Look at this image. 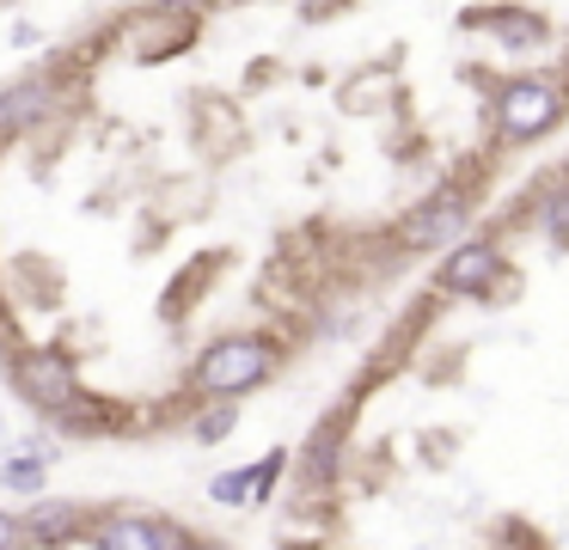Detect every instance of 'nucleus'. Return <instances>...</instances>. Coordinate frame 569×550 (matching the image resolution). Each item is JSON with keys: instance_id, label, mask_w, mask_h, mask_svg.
Returning a JSON list of instances; mask_svg holds the SVG:
<instances>
[{"instance_id": "nucleus-1", "label": "nucleus", "mask_w": 569, "mask_h": 550, "mask_svg": "<svg viewBox=\"0 0 569 550\" xmlns=\"http://www.w3.org/2000/svg\"><path fill=\"white\" fill-rule=\"evenodd\" d=\"M288 349L276 330H221L209 337L184 367V391H178V410H197V403H239L251 391H263L282 373Z\"/></svg>"}, {"instance_id": "nucleus-2", "label": "nucleus", "mask_w": 569, "mask_h": 550, "mask_svg": "<svg viewBox=\"0 0 569 550\" xmlns=\"http://www.w3.org/2000/svg\"><path fill=\"white\" fill-rule=\"evenodd\" d=\"M0 367H7V386H13L19 398H26L31 410L43 416V422H56V416H62L68 403L87 391L80 361H74L68 349H26V342H19V349L7 354Z\"/></svg>"}, {"instance_id": "nucleus-3", "label": "nucleus", "mask_w": 569, "mask_h": 550, "mask_svg": "<svg viewBox=\"0 0 569 550\" xmlns=\"http://www.w3.org/2000/svg\"><path fill=\"white\" fill-rule=\"evenodd\" d=\"M92 513L99 508L43 489V496H31L26 508H19V538H26V550H74V544H87Z\"/></svg>"}, {"instance_id": "nucleus-4", "label": "nucleus", "mask_w": 569, "mask_h": 550, "mask_svg": "<svg viewBox=\"0 0 569 550\" xmlns=\"http://www.w3.org/2000/svg\"><path fill=\"white\" fill-rule=\"evenodd\" d=\"M557 117H563V98H557L551 80H508L502 92H496V134H502V141H532V134H545Z\"/></svg>"}, {"instance_id": "nucleus-5", "label": "nucleus", "mask_w": 569, "mask_h": 550, "mask_svg": "<svg viewBox=\"0 0 569 550\" xmlns=\"http://www.w3.org/2000/svg\"><path fill=\"white\" fill-rule=\"evenodd\" d=\"M172 538H178V520H166V513L99 508V513H92L87 544L92 550H172Z\"/></svg>"}, {"instance_id": "nucleus-6", "label": "nucleus", "mask_w": 569, "mask_h": 550, "mask_svg": "<svg viewBox=\"0 0 569 550\" xmlns=\"http://www.w3.org/2000/svg\"><path fill=\"white\" fill-rule=\"evenodd\" d=\"M282 477H288V447H276V452H263V459H251V464L214 471L209 477V501L214 508H263Z\"/></svg>"}, {"instance_id": "nucleus-7", "label": "nucleus", "mask_w": 569, "mask_h": 550, "mask_svg": "<svg viewBox=\"0 0 569 550\" xmlns=\"http://www.w3.org/2000/svg\"><path fill=\"white\" fill-rule=\"evenodd\" d=\"M343 422L349 416H325V422L307 434V447L288 452V471H295V483H300L307 501L325 496V489L337 483V471H343Z\"/></svg>"}, {"instance_id": "nucleus-8", "label": "nucleus", "mask_w": 569, "mask_h": 550, "mask_svg": "<svg viewBox=\"0 0 569 550\" xmlns=\"http://www.w3.org/2000/svg\"><path fill=\"white\" fill-rule=\"evenodd\" d=\"M435 281H441V293H459V300H483V293L502 281V251H496L490 239H466V244H453V251L441 257Z\"/></svg>"}, {"instance_id": "nucleus-9", "label": "nucleus", "mask_w": 569, "mask_h": 550, "mask_svg": "<svg viewBox=\"0 0 569 550\" xmlns=\"http://www.w3.org/2000/svg\"><path fill=\"white\" fill-rule=\"evenodd\" d=\"M56 459H62V440H56V434H31V440H19V447L0 452V489H7V496H19V501L43 496V489H50Z\"/></svg>"}, {"instance_id": "nucleus-10", "label": "nucleus", "mask_w": 569, "mask_h": 550, "mask_svg": "<svg viewBox=\"0 0 569 550\" xmlns=\"http://www.w3.org/2000/svg\"><path fill=\"white\" fill-rule=\"evenodd\" d=\"M56 117V73H26L0 92V141H19Z\"/></svg>"}, {"instance_id": "nucleus-11", "label": "nucleus", "mask_w": 569, "mask_h": 550, "mask_svg": "<svg viewBox=\"0 0 569 550\" xmlns=\"http://www.w3.org/2000/svg\"><path fill=\"white\" fill-rule=\"evenodd\" d=\"M459 227H466V202H459V190H441L422 208H410V220L398 227V239H405L410 251H429V244H447Z\"/></svg>"}, {"instance_id": "nucleus-12", "label": "nucleus", "mask_w": 569, "mask_h": 550, "mask_svg": "<svg viewBox=\"0 0 569 550\" xmlns=\"http://www.w3.org/2000/svg\"><path fill=\"white\" fill-rule=\"evenodd\" d=\"M233 428H239V403H197V410L184 416V434L197 440V447H221Z\"/></svg>"}, {"instance_id": "nucleus-13", "label": "nucleus", "mask_w": 569, "mask_h": 550, "mask_svg": "<svg viewBox=\"0 0 569 550\" xmlns=\"http://www.w3.org/2000/svg\"><path fill=\"white\" fill-rule=\"evenodd\" d=\"M471 24H490V31L502 37V43H532V37L545 31V24L532 19V12H515V7H496V12H483V19H471Z\"/></svg>"}, {"instance_id": "nucleus-14", "label": "nucleus", "mask_w": 569, "mask_h": 550, "mask_svg": "<svg viewBox=\"0 0 569 550\" xmlns=\"http://www.w3.org/2000/svg\"><path fill=\"white\" fill-rule=\"evenodd\" d=\"M539 227H545V239L569 244V190L545 196V208H539Z\"/></svg>"}, {"instance_id": "nucleus-15", "label": "nucleus", "mask_w": 569, "mask_h": 550, "mask_svg": "<svg viewBox=\"0 0 569 550\" xmlns=\"http://www.w3.org/2000/svg\"><path fill=\"white\" fill-rule=\"evenodd\" d=\"M172 550H233V544H221V538H202V532H190V526H178Z\"/></svg>"}, {"instance_id": "nucleus-16", "label": "nucleus", "mask_w": 569, "mask_h": 550, "mask_svg": "<svg viewBox=\"0 0 569 550\" xmlns=\"http://www.w3.org/2000/svg\"><path fill=\"white\" fill-rule=\"evenodd\" d=\"M0 550H26V538H19V513L0 508Z\"/></svg>"}, {"instance_id": "nucleus-17", "label": "nucleus", "mask_w": 569, "mask_h": 550, "mask_svg": "<svg viewBox=\"0 0 569 550\" xmlns=\"http://www.w3.org/2000/svg\"><path fill=\"white\" fill-rule=\"evenodd\" d=\"M0 452H7V416H0Z\"/></svg>"}, {"instance_id": "nucleus-18", "label": "nucleus", "mask_w": 569, "mask_h": 550, "mask_svg": "<svg viewBox=\"0 0 569 550\" xmlns=\"http://www.w3.org/2000/svg\"><path fill=\"white\" fill-rule=\"evenodd\" d=\"M221 7H251V0H221Z\"/></svg>"}]
</instances>
